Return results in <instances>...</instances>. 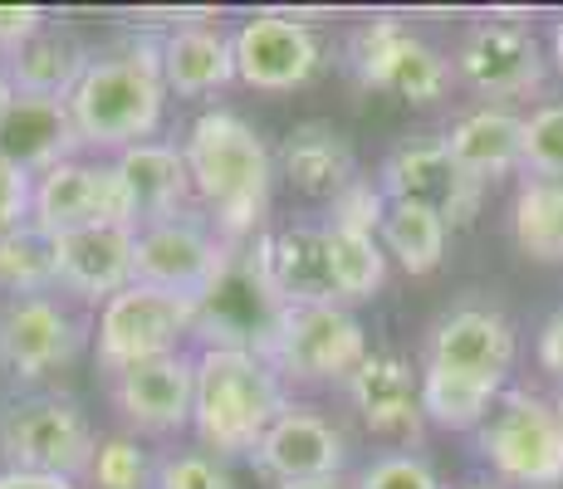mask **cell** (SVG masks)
Instances as JSON below:
<instances>
[{"instance_id": "obj_27", "label": "cell", "mask_w": 563, "mask_h": 489, "mask_svg": "<svg viewBox=\"0 0 563 489\" xmlns=\"http://www.w3.org/2000/svg\"><path fill=\"white\" fill-rule=\"evenodd\" d=\"M89 49L79 45L74 35H64V30H40L30 45H20L15 54H5V69H10V84H15V93L25 98H64L69 103V93L79 89L84 69H89Z\"/></svg>"}, {"instance_id": "obj_22", "label": "cell", "mask_w": 563, "mask_h": 489, "mask_svg": "<svg viewBox=\"0 0 563 489\" xmlns=\"http://www.w3.org/2000/svg\"><path fill=\"white\" fill-rule=\"evenodd\" d=\"M349 391L373 436L411 441L421 431V421H427V411H421V377L397 353H367V363L353 373Z\"/></svg>"}, {"instance_id": "obj_2", "label": "cell", "mask_w": 563, "mask_h": 489, "mask_svg": "<svg viewBox=\"0 0 563 489\" xmlns=\"http://www.w3.org/2000/svg\"><path fill=\"white\" fill-rule=\"evenodd\" d=\"M289 411L285 377L260 353L235 347H201L197 357V411L191 426L206 451L216 455H255L265 431Z\"/></svg>"}, {"instance_id": "obj_16", "label": "cell", "mask_w": 563, "mask_h": 489, "mask_svg": "<svg viewBox=\"0 0 563 489\" xmlns=\"http://www.w3.org/2000/svg\"><path fill=\"white\" fill-rule=\"evenodd\" d=\"M113 401L147 436H172V431L191 426V411H197V357L177 353L133 367V373H118Z\"/></svg>"}, {"instance_id": "obj_20", "label": "cell", "mask_w": 563, "mask_h": 489, "mask_svg": "<svg viewBox=\"0 0 563 489\" xmlns=\"http://www.w3.org/2000/svg\"><path fill=\"white\" fill-rule=\"evenodd\" d=\"M79 127L69 118L64 98H25L15 93V103L0 118V157L15 162L30 177H45L49 167L69 162L79 152Z\"/></svg>"}, {"instance_id": "obj_14", "label": "cell", "mask_w": 563, "mask_h": 489, "mask_svg": "<svg viewBox=\"0 0 563 489\" xmlns=\"http://www.w3.org/2000/svg\"><path fill=\"white\" fill-rule=\"evenodd\" d=\"M79 323L49 293H30V299H5L0 309V367L20 382H40L45 373L64 367L79 353Z\"/></svg>"}, {"instance_id": "obj_36", "label": "cell", "mask_w": 563, "mask_h": 489, "mask_svg": "<svg viewBox=\"0 0 563 489\" xmlns=\"http://www.w3.org/2000/svg\"><path fill=\"white\" fill-rule=\"evenodd\" d=\"M383 215H387V196H383V187H373V181H353V187L343 191L339 201H333V221H329V225L377 235V231H383Z\"/></svg>"}, {"instance_id": "obj_40", "label": "cell", "mask_w": 563, "mask_h": 489, "mask_svg": "<svg viewBox=\"0 0 563 489\" xmlns=\"http://www.w3.org/2000/svg\"><path fill=\"white\" fill-rule=\"evenodd\" d=\"M539 363L554 382H563V309L549 313V323L539 329Z\"/></svg>"}, {"instance_id": "obj_11", "label": "cell", "mask_w": 563, "mask_h": 489, "mask_svg": "<svg viewBox=\"0 0 563 489\" xmlns=\"http://www.w3.org/2000/svg\"><path fill=\"white\" fill-rule=\"evenodd\" d=\"M353 69L367 89L397 93L407 103H437L451 84V64L402 20H367L353 35Z\"/></svg>"}, {"instance_id": "obj_10", "label": "cell", "mask_w": 563, "mask_h": 489, "mask_svg": "<svg viewBox=\"0 0 563 489\" xmlns=\"http://www.w3.org/2000/svg\"><path fill=\"white\" fill-rule=\"evenodd\" d=\"M225 255H231V245L197 211L177 215V221L143 225L137 231V285L197 303L211 289V279L221 275Z\"/></svg>"}, {"instance_id": "obj_41", "label": "cell", "mask_w": 563, "mask_h": 489, "mask_svg": "<svg viewBox=\"0 0 563 489\" xmlns=\"http://www.w3.org/2000/svg\"><path fill=\"white\" fill-rule=\"evenodd\" d=\"M0 489H79L64 475H30V470H0Z\"/></svg>"}, {"instance_id": "obj_39", "label": "cell", "mask_w": 563, "mask_h": 489, "mask_svg": "<svg viewBox=\"0 0 563 489\" xmlns=\"http://www.w3.org/2000/svg\"><path fill=\"white\" fill-rule=\"evenodd\" d=\"M40 30H49V15L40 5H0V54H15Z\"/></svg>"}, {"instance_id": "obj_28", "label": "cell", "mask_w": 563, "mask_h": 489, "mask_svg": "<svg viewBox=\"0 0 563 489\" xmlns=\"http://www.w3.org/2000/svg\"><path fill=\"white\" fill-rule=\"evenodd\" d=\"M446 231H451L446 215L431 211V205L387 201L377 241H383V249L407 269V275H431V269L446 259Z\"/></svg>"}, {"instance_id": "obj_33", "label": "cell", "mask_w": 563, "mask_h": 489, "mask_svg": "<svg viewBox=\"0 0 563 489\" xmlns=\"http://www.w3.org/2000/svg\"><path fill=\"white\" fill-rule=\"evenodd\" d=\"M525 167L544 181H563V103L525 118Z\"/></svg>"}, {"instance_id": "obj_44", "label": "cell", "mask_w": 563, "mask_h": 489, "mask_svg": "<svg viewBox=\"0 0 563 489\" xmlns=\"http://www.w3.org/2000/svg\"><path fill=\"white\" fill-rule=\"evenodd\" d=\"M295 489H349V485H339V480H323V485H295Z\"/></svg>"}, {"instance_id": "obj_31", "label": "cell", "mask_w": 563, "mask_h": 489, "mask_svg": "<svg viewBox=\"0 0 563 489\" xmlns=\"http://www.w3.org/2000/svg\"><path fill=\"white\" fill-rule=\"evenodd\" d=\"M323 231H329V265H333V285H339V303L373 299L387 279L383 241L363 231H343V225H323Z\"/></svg>"}, {"instance_id": "obj_13", "label": "cell", "mask_w": 563, "mask_h": 489, "mask_svg": "<svg viewBox=\"0 0 563 489\" xmlns=\"http://www.w3.org/2000/svg\"><path fill=\"white\" fill-rule=\"evenodd\" d=\"M235 79L260 93H289L313 79L319 69V35L305 20L289 15H251L231 35Z\"/></svg>"}, {"instance_id": "obj_25", "label": "cell", "mask_w": 563, "mask_h": 489, "mask_svg": "<svg viewBox=\"0 0 563 489\" xmlns=\"http://www.w3.org/2000/svg\"><path fill=\"white\" fill-rule=\"evenodd\" d=\"M446 147L461 177H471L475 187L500 181L505 171L525 167V118H515L510 108H475L446 133Z\"/></svg>"}, {"instance_id": "obj_46", "label": "cell", "mask_w": 563, "mask_h": 489, "mask_svg": "<svg viewBox=\"0 0 563 489\" xmlns=\"http://www.w3.org/2000/svg\"><path fill=\"white\" fill-rule=\"evenodd\" d=\"M559 416H563V401H559Z\"/></svg>"}, {"instance_id": "obj_1", "label": "cell", "mask_w": 563, "mask_h": 489, "mask_svg": "<svg viewBox=\"0 0 563 489\" xmlns=\"http://www.w3.org/2000/svg\"><path fill=\"white\" fill-rule=\"evenodd\" d=\"M187 167H191V191L206 211L211 231L225 245L251 235L269 211V187H275V162L260 133L231 108H211L191 123L187 133Z\"/></svg>"}, {"instance_id": "obj_42", "label": "cell", "mask_w": 563, "mask_h": 489, "mask_svg": "<svg viewBox=\"0 0 563 489\" xmlns=\"http://www.w3.org/2000/svg\"><path fill=\"white\" fill-rule=\"evenodd\" d=\"M15 103V84H10V69H5V54H0V118H5V108Z\"/></svg>"}, {"instance_id": "obj_18", "label": "cell", "mask_w": 563, "mask_h": 489, "mask_svg": "<svg viewBox=\"0 0 563 489\" xmlns=\"http://www.w3.org/2000/svg\"><path fill=\"white\" fill-rule=\"evenodd\" d=\"M118 177H123L128 205H133V225H157V221H177L191 215L197 191H191V167L187 152L172 143H137L128 152H118Z\"/></svg>"}, {"instance_id": "obj_19", "label": "cell", "mask_w": 563, "mask_h": 489, "mask_svg": "<svg viewBox=\"0 0 563 489\" xmlns=\"http://www.w3.org/2000/svg\"><path fill=\"white\" fill-rule=\"evenodd\" d=\"M461 74L475 93H490V98H519L529 89H539L544 79V59H539V45L529 30L519 25H475L461 45Z\"/></svg>"}, {"instance_id": "obj_24", "label": "cell", "mask_w": 563, "mask_h": 489, "mask_svg": "<svg viewBox=\"0 0 563 489\" xmlns=\"http://www.w3.org/2000/svg\"><path fill=\"white\" fill-rule=\"evenodd\" d=\"M279 167H285L289 187L313 196V201H339L358 181L353 143L333 123H299L279 147Z\"/></svg>"}, {"instance_id": "obj_15", "label": "cell", "mask_w": 563, "mask_h": 489, "mask_svg": "<svg viewBox=\"0 0 563 489\" xmlns=\"http://www.w3.org/2000/svg\"><path fill=\"white\" fill-rule=\"evenodd\" d=\"M54 289L79 299H113L137 285V225H89L49 241Z\"/></svg>"}, {"instance_id": "obj_30", "label": "cell", "mask_w": 563, "mask_h": 489, "mask_svg": "<svg viewBox=\"0 0 563 489\" xmlns=\"http://www.w3.org/2000/svg\"><path fill=\"white\" fill-rule=\"evenodd\" d=\"M515 241L539 265H563V181L529 177L515 196Z\"/></svg>"}, {"instance_id": "obj_8", "label": "cell", "mask_w": 563, "mask_h": 489, "mask_svg": "<svg viewBox=\"0 0 563 489\" xmlns=\"http://www.w3.org/2000/svg\"><path fill=\"white\" fill-rule=\"evenodd\" d=\"M265 357L279 377L353 382V373L367 363V333L343 303H299V309H285Z\"/></svg>"}, {"instance_id": "obj_37", "label": "cell", "mask_w": 563, "mask_h": 489, "mask_svg": "<svg viewBox=\"0 0 563 489\" xmlns=\"http://www.w3.org/2000/svg\"><path fill=\"white\" fill-rule=\"evenodd\" d=\"M30 205H35V177L0 157V241L30 231Z\"/></svg>"}, {"instance_id": "obj_45", "label": "cell", "mask_w": 563, "mask_h": 489, "mask_svg": "<svg viewBox=\"0 0 563 489\" xmlns=\"http://www.w3.org/2000/svg\"><path fill=\"white\" fill-rule=\"evenodd\" d=\"M465 489H500V485H465Z\"/></svg>"}, {"instance_id": "obj_35", "label": "cell", "mask_w": 563, "mask_h": 489, "mask_svg": "<svg viewBox=\"0 0 563 489\" xmlns=\"http://www.w3.org/2000/svg\"><path fill=\"white\" fill-rule=\"evenodd\" d=\"M153 489H235V480L211 455H172L157 465Z\"/></svg>"}, {"instance_id": "obj_6", "label": "cell", "mask_w": 563, "mask_h": 489, "mask_svg": "<svg viewBox=\"0 0 563 489\" xmlns=\"http://www.w3.org/2000/svg\"><path fill=\"white\" fill-rule=\"evenodd\" d=\"M187 333H197V303L133 285L99 309V367L118 377L157 357H177Z\"/></svg>"}, {"instance_id": "obj_29", "label": "cell", "mask_w": 563, "mask_h": 489, "mask_svg": "<svg viewBox=\"0 0 563 489\" xmlns=\"http://www.w3.org/2000/svg\"><path fill=\"white\" fill-rule=\"evenodd\" d=\"M500 387L505 382H485V377H465L451 373V367L427 363V373H421V411H427V421H437L446 431H471L490 421Z\"/></svg>"}, {"instance_id": "obj_17", "label": "cell", "mask_w": 563, "mask_h": 489, "mask_svg": "<svg viewBox=\"0 0 563 489\" xmlns=\"http://www.w3.org/2000/svg\"><path fill=\"white\" fill-rule=\"evenodd\" d=\"M343 436L329 426L323 416H313L305 407H289L275 426L265 431L260 441L255 460L265 475H275L285 489L295 485H323V480H339L343 470Z\"/></svg>"}, {"instance_id": "obj_9", "label": "cell", "mask_w": 563, "mask_h": 489, "mask_svg": "<svg viewBox=\"0 0 563 489\" xmlns=\"http://www.w3.org/2000/svg\"><path fill=\"white\" fill-rule=\"evenodd\" d=\"M89 225H133V205H128L123 177L113 162H84L69 157L35 177V205H30V231L59 241L69 231H89Z\"/></svg>"}, {"instance_id": "obj_4", "label": "cell", "mask_w": 563, "mask_h": 489, "mask_svg": "<svg viewBox=\"0 0 563 489\" xmlns=\"http://www.w3.org/2000/svg\"><path fill=\"white\" fill-rule=\"evenodd\" d=\"M285 309L289 303L275 293L255 249L231 245L221 275L197 299V338H206V347H235V353L265 357L279 333Z\"/></svg>"}, {"instance_id": "obj_34", "label": "cell", "mask_w": 563, "mask_h": 489, "mask_svg": "<svg viewBox=\"0 0 563 489\" xmlns=\"http://www.w3.org/2000/svg\"><path fill=\"white\" fill-rule=\"evenodd\" d=\"M89 480L93 489H147V455L137 441L128 436H113L93 451V465H89Z\"/></svg>"}, {"instance_id": "obj_7", "label": "cell", "mask_w": 563, "mask_h": 489, "mask_svg": "<svg viewBox=\"0 0 563 489\" xmlns=\"http://www.w3.org/2000/svg\"><path fill=\"white\" fill-rule=\"evenodd\" d=\"M93 431L79 401L69 397H30L0 416V455L5 470H30V475H64L79 480L93 465Z\"/></svg>"}, {"instance_id": "obj_12", "label": "cell", "mask_w": 563, "mask_h": 489, "mask_svg": "<svg viewBox=\"0 0 563 489\" xmlns=\"http://www.w3.org/2000/svg\"><path fill=\"white\" fill-rule=\"evenodd\" d=\"M383 196L387 201H417L446 215V225H471L481 211V191L461 167L451 162L446 137H421V143H402L383 162Z\"/></svg>"}, {"instance_id": "obj_3", "label": "cell", "mask_w": 563, "mask_h": 489, "mask_svg": "<svg viewBox=\"0 0 563 489\" xmlns=\"http://www.w3.org/2000/svg\"><path fill=\"white\" fill-rule=\"evenodd\" d=\"M162 103H167L162 49L143 45L113 54V59H93L79 89L69 93V118L84 147L128 152L137 143H153V133L162 127Z\"/></svg>"}, {"instance_id": "obj_23", "label": "cell", "mask_w": 563, "mask_h": 489, "mask_svg": "<svg viewBox=\"0 0 563 489\" xmlns=\"http://www.w3.org/2000/svg\"><path fill=\"white\" fill-rule=\"evenodd\" d=\"M431 367H451L465 377H485V382H505L515 367V329L510 319L490 309H461L437 323L431 333Z\"/></svg>"}, {"instance_id": "obj_43", "label": "cell", "mask_w": 563, "mask_h": 489, "mask_svg": "<svg viewBox=\"0 0 563 489\" xmlns=\"http://www.w3.org/2000/svg\"><path fill=\"white\" fill-rule=\"evenodd\" d=\"M554 59H559V69H563V20H559V30H554Z\"/></svg>"}, {"instance_id": "obj_21", "label": "cell", "mask_w": 563, "mask_h": 489, "mask_svg": "<svg viewBox=\"0 0 563 489\" xmlns=\"http://www.w3.org/2000/svg\"><path fill=\"white\" fill-rule=\"evenodd\" d=\"M255 255L289 309H299V303H339V285H333V265H329V231L323 225H285V231L265 235L255 245Z\"/></svg>"}, {"instance_id": "obj_5", "label": "cell", "mask_w": 563, "mask_h": 489, "mask_svg": "<svg viewBox=\"0 0 563 489\" xmlns=\"http://www.w3.org/2000/svg\"><path fill=\"white\" fill-rule=\"evenodd\" d=\"M481 451L519 489L563 485V416L534 391H500L490 421L481 426Z\"/></svg>"}, {"instance_id": "obj_38", "label": "cell", "mask_w": 563, "mask_h": 489, "mask_svg": "<svg viewBox=\"0 0 563 489\" xmlns=\"http://www.w3.org/2000/svg\"><path fill=\"white\" fill-rule=\"evenodd\" d=\"M358 489H441V485H437V475L421 460H411V455H387V460H377L373 470L363 475Z\"/></svg>"}, {"instance_id": "obj_26", "label": "cell", "mask_w": 563, "mask_h": 489, "mask_svg": "<svg viewBox=\"0 0 563 489\" xmlns=\"http://www.w3.org/2000/svg\"><path fill=\"white\" fill-rule=\"evenodd\" d=\"M157 49H162V79L181 98H206L235 79V49L216 25H181Z\"/></svg>"}, {"instance_id": "obj_32", "label": "cell", "mask_w": 563, "mask_h": 489, "mask_svg": "<svg viewBox=\"0 0 563 489\" xmlns=\"http://www.w3.org/2000/svg\"><path fill=\"white\" fill-rule=\"evenodd\" d=\"M0 289H5L10 299H30V293L54 289V259H49L45 235L15 231L0 241Z\"/></svg>"}]
</instances>
